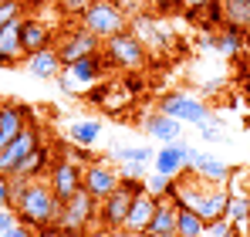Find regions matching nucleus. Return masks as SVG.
Listing matches in <instances>:
<instances>
[{
    "label": "nucleus",
    "instance_id": "f257e3e1",
    "mask_svg": "<svg viewBox=\"0 0 250 237\" xmlns=\"http://www.w3.org/2000/svg\"><path fill=\"white\" fill-rule=\"evenodd\" d=\"M14 213L21 224L27 227H38L41 237H51L58 227V217H61V200L54 197V190L41 183V180H31L27 190L14 200Z\"/></svg>",
    "mask_w": 250,
    "mask_h": 237
},
{
    "label": "nucleus",
    "instance_id": "f03ea898",
    "mask_svg": "<svg viewBox=\"0 0 250 237\" xmlns=\"http://www.w3.org/2000/svg\"><path fill=\"white\" fill-rule=\"evenodd\" d=\"M142 190H146V180H128V176H122L119 190L108 193V197L98 203V224H102L105 231H112V227H125L128 207H132L135 193H142Z\"/></svg>",
    "mask_w": 250,
    "mask_h": 237
},
{
    "label": "nucleus",
    "instance_id": "7ed1b4c3",
    "mask_svg": "<svg viewBox=\"0 0 250 237\" xmlns=\"http://www.w3.org/2000/svg\"><path fill=\"white\" fill-rule=\"evenodd\" d=\"M125 21H128V17H125V10L115 0H91L88 10L82 14V27L91 31L98 41H108L112 34L125 31Z\"/></svg>",
    "mask_w": 250,
    "mask_h": 237
},
{
    "label": "nucleus",
    "instance_id": "20e7f679",
    "mask_svg": "<svg viewBox=\"0 0 250 237\" xmlns=\"http://www.w3.org/2000/svg\"><path fill=\"white\" fill-rule=\"evenodd\" d=\"M105 71H108V58L102 51H91V54H84L78 61L64 65V71L58 75V81L64 85V92H84L91 81L105 78Z\"/></svg>",
    "mask_w": 250,
    "mask_h": 237
},
{
    "label": "nucleus",
    "instance_id": "39448f33",
    "mask_svg": "<svg viewBox=\"0 0 250 237\" xmlns=\"http://www.w3.org/2000/svg\"><path fill=\"white\" fill-rule=\"evenodd\" d=\"M105 58L115 68L139 71L146 65V44H142L139 34H132V31H119V34H112V38L105 41Z\"/></svg>",
    "mask_w": 250,
    "mask_h": 237
},
{
    "label": "nucleus",
    "instance_id": "423d86ee",
    "mask_svg": "<svg viewBox=\"0 0 250 237\" xmlns=\"http://www.w3.org/2000/svg\"><path fill=\"white\" fill-rule=\"evenodd\" d=\"M91 224H98V200L88 190H78L75 197L61 200V217L58 227H71V231H91Z\"/></svg>",
    "mask_w": 250,
    "mask_h": 237
},
{
    "label": "nucleus",
    "instance_id": "0eeeda50",
    "mask_svg": "<svg viewBox=\"0 0 250 237\" xmlns=\"http://www.w3.org/2000/svg\"><path fill=\"white\" fill-rule=\"evenodd\" d=\"M179 203L193 207L203 220H220V217H227L230 193H227V190H200V187H186V183L179 180Z\"/></svg>",
    "mask_w": 250,
    "mask_h": 237
},
{
    "label": "nucleus",
    "instance_id": "6e6552de",
    "mask_svg": "<svg viewBox=\"0 0 250 237\" xmlns=\"http://www.w3.org/2000/svg\"><path fill=\"white\" fill-rule=\"evenodd\" d=\"M159 112L179 118L183 125H200L209 118V105L196 95H186V92H169L159 98Z\"/></svg>",
    "mask_w": 250,
    "mask_h": 237
},
{
    "label": "nucleus",
    "instance_id": "1a4fd4ad",
    "mask_svg": "<svg viewBox=\"0 0 250 237\" xmlns=\"http://www.w3.org/2000/svg\"><path fill=\"white\" fill-rule=\"evenodd\" d=\"M82 176H84V166L82 163H75L71 156H61L58 163H51V169H47V187L54 190V197L58 200H68L75 197L78 190H82Z\"/></svg>",
    "mask_w": 250,
    "mask_h": 237
},
{
    "label": "nucleus",
    "instance_id": "9d476101",
    "mask_svg": "<svg viewBox=\"0 0 250 237\" xmlns=\"http://www.w3.org/2000/svg\"><path fill=\"white\" fill-rule=\"evenodd\" d=\"M38 146H41V132H38L34 125H27L21 136H14V139H10V142L0 149V176L17 173V169H21V163L31 156Z\"/></svg>",
    "mask_w": 250,
    "mask_h": 237
},
{
    "label": "nucleus",
    "instance_id": "9b49d317",
    "mask_svg": "<svg viewBox=\"0 0 250 237\" xmlns=\"http://www.w3.org/2000/svg\"><path fill=\"white\" fill-rule=\"evenodd\" d=\"M54 51H58V58L64 65H71V61H78V58L91 54V51H102V41L91 31H84V27H75V31H64V34L54 38Z\"/></svg>",
    "mask_w": 250,
    "mask_h": 237
},
{
    "label": "nucleus",
    "instance_id": "f8f14e48",
    "mask_svg": "<svg viewBox=\"0 0 250 237\" xmlns=\"http://www.w3.org/2000/svg\"><path fill=\"white\" fill-rule=\"evenodd\" d=\"M119 183H122V173H119V169H112L108 163H88V166H84L82 187L98 200V203L108 197V193H115V190H119Z\"/></svg>",
    "mask_w": 250,
    "mask_h": 237
},
{
    "label": "nucleus",
    "instance_id": "ddd939ff",
    "mask_svg": "<svg viewBox=\"0 0 250 237\" xmlns=\"http://www.w3.org/2000/svg\"><path fill=\"white\" fill-rule=\"evenodd\" d=\"M27 125H31V112H27V105L3 102V105H0V149H3L14 136H21Z\"/></svg>",
    "mask_w": 250,
    "mask_h": 237
},
{
    "label": "nucleus",
    "instance_id": "4468645a",
    "mask_svg": "<svg viewBox=\"0 0 250 237\" xmlns=\"http://www.w3.org/2000/svg\"><path fill=\"white\" fill-rule=\"evenodd\" d=\"M24 71H27L31 78H38V81H51V78H58V75L64 71V61L58 58L54 47H44L38 54H27V58H24Z\"/></svg>",
    "mask_w": 250,
    "mask_h": 237
},
{
    "label": "nucleus",
    "instance_id": "2eb2a0df",
    "mask_svg": "<svg viewBox=\"0 0 250 237\" xmlns=\"http://www.w3.org/2000/svg\"><path fill=\"white\" fill-rule=\"evenodd\" d=\"M21 44L27 54H38L44 47H54V31L38 17H21Z\"/></svg>",
    "mask_w": 250,
    "mask_h": 237
},
{
    "label": "nucleus",
    "instance_id": "dca6fc26",
    "mask_svg": "<svg viewBox=\"0 0 250 237\" xmlns=\"http://www.w3.org/2000/svg\"><path fill=\"white\" fill-rule=\"evenodd\" d=\"M186 166H189V146H179V142H166L152 159V169L163 176H183Z\"/></svg>",
    "mask_w": 250,
    "mask_h": 237
},
{
    "label": "nucleus",
    "instance_id": "f3484780",
    "mask_svg": "<svg viewBox=\"0 0 250 237\" xmlns=\"http://www.w3.org/2000/svg\"><path fill=\"white\" fill-rule=\"evenodd\" d=\"M24 58H27V51L21 44V21H14L0 31V68H17V65H24Z\"/></svg>",
    "mask_w": 250,
    "mask_h": 237
},
{
    "label": "nucleus",
    "instance_id": "a211bd4d",
    "mask_svg": "<svg viewBox=\"0 0 250 237\" xmlns=\"http://www.w3.org/2000/svg\"><path fill=\"white\" fill-rule=\"evenodd\" d=\"M189 166L196 169L200 180H213V183H227V180L233 176V166H227L223 159L207 156V153H200V149H193V146H189Z\"/></svg>",
    "mask_w": 250,
    "mask_h": 237
},
{
    "label": "nucleus",
    "instance_id": "6ab92c4d",
    "mask_svg": "<svg viewBox=\"0 0 250 237\" xmlns=\"http://www.w3.org/2000/svg\"><path fill=\"white\" fill-rule=\"evenodd\" d=\"M156 203L159 200L152 197L149 190H142V193H135L132 200V207H128V217H125V227L132 231V234H146V227H149V220H152V213H156Z\"/></svg>",
    "mask_w": 250,
    "mask_h": 237
},
{
    "label": "nucleus",
    "instance_id": "aec40b11",
    "mask_svg": "<svg viewBox=\"0 0 250 237\" xmlns=\"http://www.w3.org/2000/svg\"><path fill=\"white\" fill-rule=\"evenodd\" d=\"M176 207H179L176 200H159V203H156V213H152V220H149V227H146V234L176 237Z\"/></svg>",
    "mask_w": 250,
    "mask_h": 237
},
{
    "label": "nucleus",
    "instance_id": "412c9836",
    "mask_svg": "<svg viewBox=\"0 0 250 237\" xmlns=\"http://www.w3.org/2000/svg\"><path fill=\"white\" fill-rule=\"evenodd\" d=\"M186 21L203 27V31H213V27H223L227 24V14H223V0L216 3H203V7H183Z\"/></svg>",
    "mask_w": 250,
    "mask_h": 237
},
{
    "label": "nucleus",
    "instance_id": "4be33fe9",
    "mask_svg": "<svg viewBox=\"0 0 250 237\" xmlns=\"http://www.w3.org/2000/svg\"><path fill=\"white\" fill-rule=\"evenodd\" d=\"M146 132H149L152 139H159L163 146H166V142H179V136H183V122L172 118V116H166V112H156V116L146 122Z\"/></svg>",
    "mask_w": 250,
    "mask_h": 237
},
{
    "label": "nucleus",
    "instance_id": "5701e85b",
    "mask_svg": "<svg viewBox=\"0 0 250 237\" xmlns=\"http://www.w3.org/2000/svg\"><path fill=\"white\" fill-rule=\"evenodd\" d=\"M203 231H207V220L193 207L179 203L176 207V237H203Z\"/></svg>",
    "mask_w": 250,
    "mask_h": 237
},
{
    "label": "nucleus",
    "instance_id": "b1692460",
    "mask_svg": "<svg viewBox=\"0 0 250 237\" xmlns=\"http://www.w3.org/2000/svg\"><path fill=\"white\" fill-rule=\"evenodd\" d=\"M146 190L156 200H176V203H179V176H163V173H156L152 180H146Z\"/></svg>",
    "mask_w": 250,
    "mask_h": 237
},
{
    "label": "nucleus",
    "instance_id": "393cba45",
    "mask_svg": "<svg viewBox=\"0 0 250 237\" xmlns=\"http://www.w3.org/2000/svg\"><path fill=\"white\" fill-rule=\"evenodd\" d=\"M68 136H71V142L75 146H91L98 136H102V122H95V118H84V122H75L71 129H68Z\"/></svg>",
    "mask_w": 250,
    "mask_h": 237
},
{
    "label": "nucleus",
    "instance_id": "a878e982",
    "mask_svg": "<svg viewBox=\"0 0 250 237\" xmlns=\"http://www.w3.org/2000/svg\"><path fill=\"white\" fill-rule=\"evenodd\" d=\"M47 169H51V166H47V149L38 146L31 156L21 163V169H17V173H21V176H27V180H41V176H47Z\"/></svg>",
    "mask_w": 250,
    "mask_h": 237
},
{
    "label": "nucleus",
    "instance_id": "bb28decb",
    "mask_svg": "<svg viewBox=\"0 0 250 237\" xmlns=\"http://www.w3.org/2000/svg\"><path fill=\"white\" fill-rule=\"evenodd\" d=\"M227 217L237 231H247L250 227V197H230L227 203Z\"/></svg>",
    "mask_w": 250,
    "mask_h": 237
},
{
    "label": "nucleus",
    "instance_id": "cd10ccee",
    "mask_svg": "<svg viewBox=\"0 0 250 237\" xmlns=\"http://www.w3.org/2000/svg\"><path fill=\"white\" fill-rule=\"evenodd\" d=\"M240 47H244V31H240V27H233V24H227V31L216 38V51H220V54H227V58H237V54H240Z\"/></svg>",
    "mask_w": 250,
    "mask_h": 237
},
{
    "label": "nucleus",
    "instance_id": "c85d7f7f",
    "mask_svg": "<svg viewBox=\"0 0 250 237\" xmlns=\"http://www.w3.org/2000/svg\"><path fill=\"white\" fill-rule=\"evenodd\" d=\"M24 17V0H0V31Z\"/></svg>",
    "mask_w": 250,
    "mask_h": 237
},
{
    "label": "nucleus",
    "instance_id": "c756f323",
    "mask_svg": "<svg viewBox=\"0 0 250 237\" xmlns=\"http://www.w3.org/2000/svg\"><path fill=\"white\" fill-rule=\"evenodd\" d=\"M115 159H122V163H152L156 149H149V146H128V149H119Z\"/></svg>",
    "mask_w": 250,
    "mask_h": 237
},
{
    "label": "nucleus",
    "instance_id": "7c9ffc66",
    "mask_svg": "<svg viewBox=\"0 0 250 237\" xmlns=\"http://www.w3.org/2000/svg\"><path fill=\"white\" fill-rule=\"evenodd\" d=\"M240 234L233 224H230V217H220V220H207V231H203V237H233Z\"/></svg>",
    "mask_w": 250,
    "mask_h": 237
},
{
    "label": "nucleus",
    "instance_id": "2f4dec72",
    "mask_svg": "<svg viewBox=\"0 0 250 237\" xmlns=\"http://www.w3.org/2000/svg\"><path fill=\"white\" fill-rule=\"evenodd\" d=\"M17 224H21V220H17V213H14L10 207H3V210H0V234L7 237L14 227H17Z\"/></svg>",
    "mask_w": 250,
    "mask_h": 237
},
{
    "label": "nucleus",
    "instance_id": "473e14b6",
    "mask_svg": "<svg viewBox=\"0 0 250 237\" xmlns=\"http://www.w3.org/2000/svg\"><path fill=\"white\" fill-rule=\"evenodd\" d=\"M88 3H91V0H61V10L71 14V17H82L84 10H88Z\"/></svg>",
    "mask_w": 250,
    "mask_h": 237
},
{
    "label": "nucleus",
    "instance_id": "72a5a7b5",
    "mask_svg": "<svg viewBox=\"0 0 250 237\" xmlns=\"http://www.w3.org/2000/svg\"><path fill=\"white\" fill-rule=\"evenodd\" d=\"M122 176H128V180H146V163H125Z\"/></svg>",
    "mask_w": 250,
    "mask_h": 237
},
{
    "label": "nucleus",
    "instance_id": "f704fd0d",
    "mask_svg": "<svg viewBox=\"0 0 250 237\" xmlns=\"http://www.w3.org/2000/svg\"><path fill=\"white\" fill-rule=\"evenodd\" d=\"M0 207H10L14 210V193H10V180L0 176Z\"/></svg>",
    "mask_w": 250,
    "mask_h": 237
},
{
    "label": "nucleus",
    "instance_id": "c9c22d12",
    "mask_svg": "<svg viewBox=\"0 0 250 237\" xmlns=\"http://www.w3.org/2000/svg\"><path fill=\"white\" fill-rule=\"evenodd\" d=\"M200 132H203V139H207V142H216V139H220V129H216V125H213V122H200Z\"/></svg>",
    "mask_w": 250,
    "mask_h": 237
},
{
    "label": "nucleus",
    "instance_id": "e433bc0d",
    "mask_svg": "<svg viewBox=\"0 0 250 237\" xmlns=\"http://www.w3.org/2000/svg\"><path fill=\"white\" fill-rule=\"evenodd\" d=\"M186 0H156V7H159V14H169V10H179Z\"/></svg>",
    "mask_w": 250,
    "mask_h": 237
},
{
    "label": "nucleus",
    "instance_id": "4c0bfd02",
    "mask_svg": "<svg viewBox=\"0 0 250 237\" xmlns=\"http://www.w3.org/2000/svg\"><path fill=\"white\" fill-rule=\"evenodd\" d=\"M102 237H139V234H132L128 227H112V231H105Z\"/></svg>",
    "mask_w": 250,
    "mask_h": 237
},
{
    "label": "nucleus",
    "instance_id": "58836bf2",
    "mask_svg": "<svg viewBox=\"0 0 250 237\" xmlns=\"http://www.w3.org/2000/svg\"><path fill=\"white\" fill-rule=\"evenodd\" d=\"M7 237H34V234L27 231V224H17V227H14V231H10Z\"/></svg>",
    "mask_w": 250,
    "mask_h": 237
},
{
    "label": "nucleus",
    "instance_id": "ea45409f",
    "mask_svg": "<svg viewBox=\"0 0 250 237\" xmlns=\"http://www.w3.org/2000/svg\"><path fill=\"white\" fill-rule=\"evenodd\" d=\"M223 7H250V0H223Z\"/></svg>",
    "mask_w": 250,
    "mask_h": 237
},
{
    "label": "nucleus",
    "instance_id": "a19ab883",
    "mask_svg": "<svg viewBox=\"0 0 250 237\" xmlns=\"http://www.w3.org/2000/svg\"><path fill=\"white\" fill-rule=\"evenodd\" d=\"M203 3H216V0H186L183 7H203Z\"/></svg>",
    "mask_w": 250,
    "mask_h": 237
},
{
    "label": "nucleus",
    "instance_id": "79ce46f5",
    "mask_svg": "<svg viewBox=\"0 0 250 237\" xmlns=\"http://www.w3.org/2000/svg\"><path fill=\"white\" fill-rule=\"evenodd\" d=\"M24 3H41V0H24Z\"/></svg>",
    "mask_w": 250,
    "mask_h": 237
},
{
    "label": "nucleus",
    "instance_id": "37998d69",
    "mask_svg": "<svg viewBox=\"0 0 250 237\" xmlns=\"http://www.w3.org/2000/svg\"><path fill=\"white\" fill-rule=\"evenodd\" d=\"M233 237H240V234H233Z\"/></svg>",
    "mask_w": 250,
    "mask_h": 237
},
{
    "label": "nucleus",
    "instance_id": "c03bdc74",
    "mask_svg": "<svg viewBox=\"0 0 250 237\" xmlns=\"http://www.w3.org/2000/svg\"><path fill=\"white\" fill-rule=\"evenodd\" d=\"M146 237H152V234H146Z\"/></svg>",
    "mask_w": 250,
    "mask_h": 237
},
{
    "label": "nucleus",
    "instance_id": "a18cd8bd",
    "mask_svg": "<svg viewBox=\"0 0 250 237\" xmlns=\"http://www.w3.org/2000/svg\"><path fill=\"white\" fill-rule=\"evenodd\" d=\"M0 210H3V207H0Z\"/></svg>",
    "mask_w": 250,
    "mask_h": 237
},
{
    "label": "nucleus",
    "instance_id": "49530a36",
    "mask_svg": "<svg viewBox=\"0 0 250 237\" xmlns=\"http://www.w3.org/2000/svg\"><path fill=\"white\" fill-rule=\"evenodd\" d=\"M0 105H3V102H0Z\"/></svg>",
    "mask_w": 250,
    "mask_h": 237
}]
</instances>
